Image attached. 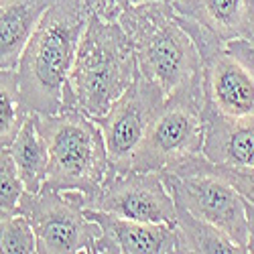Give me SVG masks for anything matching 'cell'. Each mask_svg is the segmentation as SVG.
Listing matches in <instances>:
<instances>
[{"instance_id": "cell-18", "label": "cell", "mask_w": 254, "mask_h": 254, "mask_svg": "<svg viewBox=\"0 0 254 254\" xmlns=\"http://www.w3.org/2000/svg\"><path fill=\"white\" fill-rule=\"evenodd\" d=\"M37 238L31 222L20 211L0 216V254H33Z\"/></svg>"}, {"instance_id": "cell-15", "label": "cell", "mask_w": 254, "mask_h": 254, "mask_svg": "<svg viewBox=\"0 0 254 254\" xmlns=\"http://www.w3.org/2000/svg\"><path fill=\"white\" fill-rule=\"evenodd\" d=\"M10 157L16 165V171L25 183V189L31 193H37L43 189L47 179V167H49V151L45 138L41 136L37 128V118L35 112L27 118L23 128L12 138L8 144Z\"/></svg>"}, {"instance_id": "cell-17", "label": "cell", "mask_w": 254, "mask_h": 254, "mask_svg": "<svg viewBox=\"0 0 254 254\" xmlns=\"http://www.w3.org/2000/svg\"><path fill=\"white\" fill-rule=\"evenodd\" d=\"M31 116L16 69H0V146H8Z\"/></svg>"}, {"instance_id": "cell-21", "label": "cell", "mask_w": 254, "mask_h": 254, "mask_svg": "<svg viewBox=\"0 0 254 254\" xmlns=\"http://www.w3.org/2000/svg\"><path fill=\"white\" fill-rule=\"evenodd\" d=\"M88 6V10L108 23H116L122 16L124 10H128L130 6L142 2V0H83Z\"/></svg>"}, {"instance_id": "cell-10", "label": "cell", "mask_w": 254, "mask_h": 254, "mask_svg": "<svg viewBox=\"0 0 254 254\" xmlns=\"http://www.w3.org/2000/svg\"><path fill=\"white\" fill-rule=\"evenodd\" d=\"M86 209H100L108 214L149 224H169L177 220L173 195L157 171H124L108 175L100 193L86 203Z\"/></svg>"}, {"instance_id": "cell-23", "label": "cell", "mask_w": 254, "mask_h": 254, "mask_svg": "<svg viewBox=\"0 0 254 254\" xmlns=\"http://www.w3.org/2000/svg\"><path fill=\"white\" fill-rule=\"evenodd\" d=\"M163 2H173V0H163Z\"/></svg>"}, {"instance_id": "cell-14", "label": "cell", "mask_w": 254, "mask_h": 254, "mask_svg": "<svg viewBox=\"0 0 254 254\" xmlns=\"http://www.w3.org/2000/svg\"><path fill=\"white\" fill-rule=\"evenodd\" d=\"M55 0H0V69H16L27 41Z\"/></svg>"}, {"instance_id": "cell-4", "label": "cell", "mask_w": 254, "mask_h": 254, "mask_svg": "<svg viewBox=\"0 0 254 254\" xmlns=\"http://www.w3.org/2000/svg\"><path fill=\"white\" fill-rule=\"evenodd\" d=\"M35 118L49 151L43 187L79 191L86 203L92 201L110 173V159L98 122L73 108H59L55 114L35 112Z\"/></svg>"}, {"instance_id": "cell-9", "label": "cell", "mask_w": 254, "mask_h": 254, "mask_svg": "<svg viewBox=\"0 0 254 254\" xmlns=\"http://www.w3.org/2000/svg\"><path fill=\"white\" fill-rule=\"evenodd\" d=\"M167 96L163 90L136 71L124 94L110 106V110L94 118L104 134L106 151L110 159V173L128 171V163L142 142L151 122L163 108Z\"/></svg>"}, {"instance_id": "cell-12", "label": "cell", "mask_w": 254, "mask_h": 254, "mask_svg": "<svg viewBox=\"0 0 254 254\" xmlns=\"http://www.w3.org/2000/svg\"><path fill=\"white\" fill-rule=\"evenodd\" d=\"M177 14L193 20L222 43L244 39L254 43V0H173Z\"/></svg>"}, {"instance_id": "cell-16", "label": "cell", "mask_w": 254, "mask_h": 254, "mask_svg": "<svg viewBox=\"0 0 254 254\" xmlns=\"http://www.w3.org/2000/svg\"><path fill=\"white\" fill-rule=\"evenodd\" d=\"M173 228L177 236V252H201V254H236V252L242 254L244 252L220 228L193 216L191 211H187L181 205H177V220Z\"/></svg>"}, {"instance_id": "cell-22", "label": "cell", "mask_w": 254, "mask_h": 254, "mask_svg": "<svg viewBox=\"0 0 254 254\" xmlns=\"http://www.w3.org/2000/svg\"><path fill=\"white\" fill-rule=\"evenodd\" d=\"M246 226H248L246 252L254 254V203H250V201H246Z\"/></svg>"}, {"instance_id": "cell-3", "label": "cell", "mask_w": 254, "mask_h": 254, "mask_svg": "<svg viewBox=\"0 0 254 254\" xmlns=\"http://www.w3.org/2000/svg\"><path fill=\"white\" fill-rule=\"evenodd\" d=\"M134 49L138 71L171 96L201 75V53L171 2L142 0L118 18Z\"/></svg>"}, {"instance_id": "cell-7", "label": "cell", "mask_w": 254, "mask_h": 254, "mask_svg": "<svg viewBox=\"0 0 254 254\" xmlns=\"http://www.w3.org/2000/svg\"><path fill=\"white\" fill-rule=\"evenodd\" d=\"M161 175L177 205L220 228L246 252V199L226 179L209 171L203 155Z\"/></svg>"}, {"instance_id": "cell-11", "label": "cell", "mask_w": 254, "mask_h": 254, "mask_svg": "<svg viewBox=\"0 0 254 254\" xmlns=\"http://www.w3.org/2000/svg\"><path fill=\"white\" fill-rule=\"evenodd\" d=\"M86 214L100 228V234L96 240V252H108V254L177 252L175 228L169 224L136 222V220L120 218L100 209H86Z\"/></svg>"}, {"instance_id": "cell-2", "label": "cell", "mask_w": 254, "mask_h": 254, "mask_svg": "<svg viewBox=\"0 0 254 254\" xmlns=\"http://www.w3.org/2000/svg\"><path fill=\"white\" fill-rule=\"evenodd\" d=\"M136 71L134 49L122 25L90 14L63 86L61 108L98 118L124 94Z\"/></svg>"}, {"instance_id": "cell-20", "label": "cell", "mask_w": 254, "mask_h": 254, "mask_svg": "<svg viewBox=\"0 0 254 254\" xmlns=\"http://www.w3.org/2000/svg\"><path fill=\"white\" fill-rule=\"evenodd\" d=\"M205 167L211 173L226 179L246 201L254 203V165L252 167H228V165H218L205 159Z\"/></svg>"}, {"instance_id": "cell-19", "label": "cell", "mask_w": 254, "mask_h": 254, "mask_svg": "<svg viewBox=\"0 0 254 254\" xmlns=\"http://www.w3.org/2000/svg\"><path fill=\"white\" fill-rule=\"evenodd\" d=\"M27 191L8 146H0V216L18 211L20 197Z\"/></svg>"}, {"instance_id": "cell-6", "label": "cell", "mask_w": 254, "mask_h": 254, "mask_svg": "<svg viewBox=\"0 0 254 254\" xmlns=\"http://www.w3.org/2000/svg\"><path fill=\"white\" fill-rule=\"evenodd\" d=\"M177 16L201 53L203 108L226 118L254 116V43H222L193 20Z\"/></svg>"}, {"instance_id": "cell-8", "label": "cell", "mask_w": 254, "mask_h": 254, "mask_svg": "<svg viewBox=\"0 0 254 254\" xmlns=\"http://www.w3.org/2000/svg\"><path fill=\"white\" fill-rule=\"evenodd\" d=\"M18 211L33 226L37 252L73 254L96 252L100 228L86 214V197L79 191H57L43 187L41 191H25Z\"/></svg>"}, {"instance_id": "cell-13", "label": "cell", "mask_w": 254, "mask_h": 254, "mask_svg": "<svg viewBox=\"0 0 254 254\" xmlns=\"http://www.w3.org/2000/svg\"><path fill=\"white\" fill-rule=\"evenodd\" d=\"M203 157L228 167L254 165V116L226 118L203 108Z\"/></svg>"}, {"instance_id": "cell-1", "label": "cell", "mask_w": 254, "mask_h": 254, "mask_svg": "<svg viewBox=\"0 0 254 254\" xmlns=\"http://www.w3.org/2000/svg\"><path fill=\"white\" fill-rule=\"evenodd\" d=\"M90 14L83 0H55L39 20L16 65L20 92L31 112H59L63 86Z\"/></svg>"}, {"instance_id": "cell-5", "label": "cell", "mask_w": 254, "mask_h": 254, "mask_svg": "<svg viewBox=\"0 0 254 254\" xmlns=\"http://www.w3.org/2000/svg\"><path fill=\"white\" fill-rule=\"evenodd\" d=\"M205 118L201 75L167 96L163 108L151 122L134 151L128 171L167 173L203 155Z\"/></svg>"}]
</instances>
